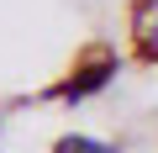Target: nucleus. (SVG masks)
<instances>
[{
    "instance_id": "obj_1",
    "label": "nucleus",
    "mask_w": 158,
    "mask_h": 153,
    "mask_svg": "<svg viewBox=\"0 0 158 153\" xmlns=\"http://www.w3.org/2000/svg\"><path fill=\"white\" fill-rule=\"evenodd\" d=\"M111 74H116V58H100V63H90V69H79L74 79L63 85V100H85V95H95L100 85H111Z\"/></svg>"
},
{
    "instance_id": "obj_2",
    "label": "nucleus",
    "mask_w": 158,
    "mask_h": 153,
    "mask_svg": "<svg viewBox=\"0 0 158 153\" xmlns=\"http://www.w3.org/2000/svg\"><path fill=\"white\" fill-rule=\"evenodd\" d=\"M53 153H111L106 142H95V137H58L53 142Z\"/></svg>"
}]
</instances>
